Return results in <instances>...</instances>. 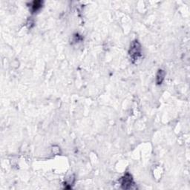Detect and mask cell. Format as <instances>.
Wrapping results in <instances>:
<instances>
[{
	"label": "cell",
	"instance_id": "3957f363",
	"mask_svg": "<svg viewBox=\"0 0 190 190\" xmlns=\"http://www.w3.org/2000/svg\"><path fill=\"white\" fill-rule=\"evenodd\" d=\"M164 77H165V72L163 70H159L157 74V77H156V80H157V84H161L164 79Z\"/></svg>",
	"mask_w": 190,
	"mask_h": 190
},
{
	"label": "cell",
	"instance_id": "277c9868",
	"mask_svg": "<svg viewBox=\"0 0 190 190\" xmlns=\"http://www.w3.org/2000/svg\"><path fill=\"white\" fill-rule=\"evenodd\" d=\"M42 5V2H33L32 3V6H31V9L32 11H37V10L40 9V7Z\"/></svg>",
	"mask_w": 190,
	"mask_h": 190
},
{
	"label": "cell",
	"instance_id": "7a4b0ae2",
	"mask_svg": "<svg viewBox=\"0 0 190 190\" xmlns=\"http://www.w3.org/2000/svg\"><path fill=\"white\" fill-rule=\"evenodd\" d=\"M132 184H133V179H132V175L127 173L122 178V186L123 189H130Z\"/></svg>",
	"mask_w": 190,
	"mask_h": 190
},
{
	"label": "cell",
	"instance_id": "6da1fadb",
	"mask_svg": "<svg viewBox=\"0 0 190 190\" xmlns=\"http://www.w3.org/2000/svg\"><path fill=\"white\" fill-rule=\"evenodd\" d=\"M129 54L133 61H137L141 57V47L140 43L137 41L132 42L130 47Z\"/></svg>",
	"mask_w": 190,
	"mask_h": 190
}]
</instances>
